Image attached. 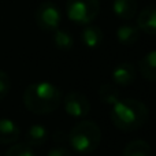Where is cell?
Returning a JSON list of instances; mask_svg holds the SVG:
<instances>
[{
	"mask_svg": "<svg viewBox=\"0 0 156 156\" xmlns=\"http://www.w3.org/2000/svg\"><path fill=\"white\" fill-rule=\"evenodd\" d=\"M122 156H152L151 145L144 140H133L126 144Z\"/></svg>",
	"mask_w": 156,
	"mask_h": 156,
	"instance_id": "cell-15",
	"label": "cell"
},
{
	"mask_svg": "<svg viewBox=\"0 0 156 156\" xmlns=\"http://www.w3.org/2000/svg\"><path fill=\"white\" fill-rule=\"evenodd\" d=\"M54 44L58 49L69 51V49H71L74 45V38L67 30L56 29L54 32Z\"/></svg>",
	"mask_w": 156,
	"mask_h": 156,
	"instance_id": "cell-17",
	"label": "cell"
},
{
	"mask_svg": "<svg viewBox=\"0 0 156 156\" xmlns=\"http://www.w3.org/2000/svg\"><path fill=\"white\" fill-rule=\"evenodd\" d=\"M62 90L47 81L32 83L23 92V104L26 110L37 115L56 111L62 104Z\"/></svg>",
	"mask_w": 156,
	"mask_h": 156,
	"instance_id": "cell-1",
	"label": "cell"
},
{
	"mask_svg": "<svg viewBox=\"0 0 156 156\" xmlns=\"http://www.w3.org/2000/svg\"><path fill=\"white\" fill-rule=\"evenodd\" d=\"M34 19L37 26L44 32H55L59 29L60 21H62V14L56 4L52 2H44L37 7L34 14Z\"/></svg>",
	"mask_w": 156,
	"mask_h": 156,
	"instance_id": "cell-5",
	"label": "cell"
},
{
	"mask_svg": "<svg viewBox=\"0 0 156 156\" xmlns=\"http://www.w3.org/2000/svg\"><path fill=\"white\" fill-rule=\"evenodd\" d=\"M137 26L144 33L151 36H156V4L147 5L138 14Z\"/></svg>",
	"mask_w": 156,
	"mask_h": 156,
	"instance_id": "cell-8",
	"label": "cell"
},
{
	"mask_svg": "<svg viewBox=\"0 0 156 156\" xmlns=\"http://www.w3.org/2000/svg\"><path fill=\"white\" fill-rule=\"evenodd\" d=\"M62 101L67 115L73 116V118H83L90 111V103H89L88 97L81 92H69Z\"/></svg>",
	"mask_w": 156,
	"mask_h": 156,
	"instance_id": "cell-6",
	"label": "cell"
},
{
	"mask_svg": "<svg viewBox=\"0 0 156 156\" xmlns=\"http://www.w3.org/2000/svg\"><path fill=\"white\" fill-rule=\"evenodd\" d=\"M66 12L70 21L77 25H88L100 12V0H67Z\"/></svg>",
	"mask_w": 156,
	"mask_h": 156,
	"instance_id": "cell-4",
	"label": "cell"
},
{
	"mask_svg": "<svg viewBox=\"0 0 156 156\" xmlns=\"http://www.w3.org/2000/svg\"><path fill=\"white\" fill-rule=\"evenodd\" d=\"M99 99L104 104L114 105L121 99V92L115 83H103L99 89Z\"/></svg>",
	"mask_w": 156,
	"mask_h": 156,
	"instance_id": "cell-16",
	"label": "cell"
},
{
	"mask_svg": "<svg viewBox=\"0 0 156 156\" xmlns=\"http://www.w3.org/2000/svg\"><path fill=\"white\" fill-rule=\"evenodd\" d=\"M112 81L118 86H129L136 80V67L129 62L119 63L112 70Z\"/></svg>",
	"mask_w": 156,
	"mask_h": 156,
	"instance_id": "cell-7",
	"label": "cell"
},
{
	"mask_svg": "<svg viewBox=\"0 0 156 156\" xmlns=\"http://www.w3.org/2000/svg\"><path fill=\"white\" fill-rule=\"evenodd\" d=\"M11 89V80L8 77L7 73H4L3 70H0V100H3Z\"/></svg>",
	"mask_w": 156,
	"mask_h": 156,
	"instance_id": "cell-19",
	"label": "cell"
},
{
	"mask_svg": "<svg viewBox=\"0 0 156 156\" xmlns=\"http://www.w3.org/2000/svg\"><path fill=\"white\" fill-rule=\"evenodd\" d=\"M148 116V107L137 99H119L111 108V121L122 132H134L143 127Z\"/></svg>",
	"mask_w": 156,
	"mask_h": 156,
	"instance_id": "cell-2",
	"label": "cell"
},
{
	"mask_svg": "<svg viewBox=\"0 0 156 156\" xmlns=\"http://www.w3.org/2000/svg\"><path fill=\"white\" fill-rule=\"evenodd\" d=\"M138 70L143 78L156 82V49L143 56V59L138 63Z\"/></svg>",
	"mask_w": 156,
	"mask_h": 156,
	"instance_id": "cell-13",
	"label": "cell"
},
{
	"mask_svg": "<svg viewBox=\"0 0 156 156\" xmlns=\"http://www.w3.org/2000/svg\"><path fill=\"white\" fill-rule=\"evenodd\" d=\"M71 148L80 154H90L101 141V130L93 121H81L70 130L67 136Z\"/></svg>",
	"mask_w": 156,
	"mask_h": 156,
	"instance_id": "cell-3",
	"label": "cell"
},
{
	"mask_svg": "<svg viewBox=\"0 0 156 156\" xmlns=\"http://www.w3.org/2000/svg\"><path fill=\"white\" fill-rule=\"evenodd\" d=\"M137 0H114L112 11L122 21H130L137 12Z\"/></svg>",
	"mask_w": 156,
	"mask_h": 156,
	"instance_id": "cell-11",
	"label": "cell"
},
{
	"mask_svg": "<svg viewBox=\"0 0 156 156\" xmlns=\"http://www.w3.org/2000/svg\"><path fill=\"white\" fill-rule=\"evenodd\" d=\"M5 156H36V154L32 147H29L26 143H19L10 147L5 152Z\"/></svg>",
	"mask_w": 156,
	"mask_h": 156,
	"instance_id": "cell-18",
	"label": "cell"
},
{
	"mask_svg": "<svg viewBox=\"0 0 156 156\" xmlns=\"http://www.w3.org/2000/svg\"><path fill=\"white\" fill-rule=\"evenodd\" d=\"M103 38H104V34H103L101 29L96 25H89L81 33V40H82L83 45L90 49L99 48L103 43Z\"/></svg>",
	"mask_w": 156,
	"mask_h": 156,
	"instance_id": "cell-12",
	"label": "cell"
},
{
	"mask_svg": "<svg viewBox=\"0 0 156 156\" xmlns=\"http://www.w3.org/2000/svg\"><path fill=\"white\" fill-rule=\"evenodd\" d=\"M21 130L18 125L8 118L0 119V144H14L19 138Z\"/></svg>",
	"mask_w": 156,
	"mask_h": 156,
	"instance_id": "cell-10",
	"label": "cell"
},
{
	"mask_svg": "<svg viewBox=\"0 0 156 156\" xmlns=\"http://www.w3.org/2000/svg\"><path fill=\"white\" fill-rule=\"evenodd\" d=\"M140 38V29L138 26L125 23L116 29V40L122 45H133Z\"/></svg>",
	"mask_w": 156,
	"mask_h": 156,
	"instance_id": "cell-14",
	"label": "cell"
},
{
	"mask_svg": "<svg viewBox=\"0 0 156 156\" xmlns=\"http://www.w3.org/2000/svg\"><path fill=\"white\" fill-rule=\"evenodd\" d=\"M66 138H67V137H66V134H65L63 132H56V133H55V136H54V140L56 141V143H58L59 140L63 143V141H65Z\"/></svg>",
	"mask_w": 156,
	"mask_h": 156,
	"instance_id": "cell-21",
	"label": "cell"
},
{
	"mask_svg": "<svg viewBox=\"0 0 156 156\" xmlns=\"http://www.w3.org/2000/svg\"><path fill=\"white\" fill-rule=\"evenodd\" d=\"M47 156H71V154L65 147H55V148L49 149Z\"/></svg>",
	"mask_w": 156,
	"mask_h": 156,
	"instance_id": "cell-20",
	"label": "cell"
},
{
	"mask_svg": "<svg viewBox=\"0 0 156 156\" xmlns=\"http://www.w3.org/2000/svg\"><path fill=\"white\" fill-rule=\"evenodd\" d=\"M47 140H48V130L45 126L40 123L32 125L25 136V143L32 148H38V147L44 145Z\"/></svg>",
	"mask_w": 156,
	"mask_h": 156,
	"instance_id": "cell-9",
	"label": "cell"
}]
</instances>
